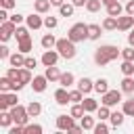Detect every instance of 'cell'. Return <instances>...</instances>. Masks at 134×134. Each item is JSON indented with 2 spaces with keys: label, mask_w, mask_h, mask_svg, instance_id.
<instances>
[{
  "label": "cell",
  "mask_w": 134,
  "mask_h": 134,
  "mask_svg": "<svg viewBox=\"0 0 134 134\" xmlns=\"http://www.w3.org/2000/svg\"><path fill=\"white\" fill-rule=\"evenodd\" d=\"M117 57H121V48H117V46H113V44H105V46H98V48L94 50V63H96L98 67H105L107 63L115 61Z\"/></svg>",
  "instance_id": "obj_1"
},
{
  "label": "cell",
  "mask_w": 134,
  "mask_h": 134,
  "mask_svg": "<svg viewBox=\"0 0 134 134\" xmlns=\"http://www.w3.org/2000/svg\"><path fill=\"white\" fill-rule=\"evenodd\" d=\"M54 48L59 50V54H61L63 59H73L75 52H77V50H75V42L69 40V38H59Z\"/></svg>",
  "instance_id": "obj_2"
},
{
  "label": "cell",
  "mask_w": 134,
  "mask_h": 134,
  "mask_svg": "<svg viewBox=\"0 0 134 134\" xmlns=\"http://www.w3.org/2000/svg\"><path fill=\"white\" fill-rule=\"evenodd\" d=\"M67 38L73 40L75 44L88 40V25H86V23H73V25L69 27V31H67Z\"/></svg>",
  "instance_id": "obj_3"
},
{
  "label": "cell",
  "mask_w": 134,
  "mask_h": 134,
  "mask_svg": "<svg viewBox=\"0 0 134 134\" xmlns=\"http://www.w3.org/2000/svg\"><path fill=\"white\" fill-rule=\"evenodd\" d=\"M19 105V98H17V92L15 90H8V92H0V111H6L10 107Z\"/></svg>",
  "instance_id": "obj_4"
},
{
  "label": "cell",
  "mask_w": 134,
  "mask_h": 134,
  "mask_svg": "<svg viewBox=\"0 0 134 134\" xmlns=\"http://www.w3.org/2000/svg\"><path fill=\"white\" fill-rule=\"evenodd\" d=\"M119 100H121V88H119V90H111V88H109L105 94H100V105L115 107Z\"/></svg>",
  "instance_id": "obj_5"
},
{
  "label": "cell",
  "mask_w": 134,
  "mask_h": 134,
  "mask_svg": "<svg viewBox=\"0 0 134 134\" xmlns=\"http://www.w3.org/2000/svg\"><path fill=\"white\" fill-rule=\"evenodd\" d=\"M10 113H13V121H15V124L25 126V124H27V119H29L27 107H23V105H15V107H10Z\"/></svg>",
  "instance_id": "obj_6"
},
{
  "label": "cell",
  "mask_w": 134,
  "mask_h": 134,
  "mask_svg": "<svg viewBox=\"0 0 134 134\" xmlns=\"http://www.w3.org/2000/svg\"><path fill=\"white\" fill-rule=\"evenodd\" d=\"M15 31H17V25L8 19V21H2V25H0V40L2 42H8L13 36H15Z\"/></svg>",
  "instance_id": "obj_7"
},
{
  "label": "cell",
  "mask_w": 134,
  "mask_h": 134,
  "mask_svg": "<svg viewBox=\"0 0 134 134\" xmlns=\"http://www.w3.org/2000/svg\"><path fill=\"white\" fill-rule=\"evenodd\" d=\"M73 119H75V117L65 115V113H63V115H59V117H57V121H54V124H57V130H59V132H69V130L75 126V124H73Z\"/></svg>",
  "instance_id": "obj_8"
},
{
  "label": "cell",
  "mask_w": 134,
  "mask_h": 134,
  "mask_svg": "<svg viewBox=\"0 0 134 134\" xmlns=\"http://www.w3.org/2000/svg\"><path fill=\"white\" fill-rule=\"evenodd\" d=\"M59 57H61V54H59V50H57V48H54V50H52V48H48V50H44V54H42V59H40V61H42V65H44V67H50V65H57Z\"/></svg>",
  "instance_id": "obj_9"
},
{
  "label": "cell",
  "mask_w": 134,
  "mask_h": 134,
  "mask_svg": "<svg viewBox=\"0 0 134 134\" xmlns=\"http://www.w3.org/2000/svg\"><path fill=\"white\" fill-rule=\"evenodd\" d=\"M134 27V17L132 15H121V17H117V29L119 31H130Z\"/></svg>",
  "instance_id": "obj_10"
},
{
  "label": "cell",
  "mask_w": 134,
  "mask_h": 134,
  "mask_svg": "<svg viewBox=\"0 0 134 134\" xmlns=\"http://www.w3.org/2000/svg\"><path fill=\"white\" fill-rule=\"evenodd\" d=\"M25 23H27L29 29H40V27L44 25V19L40 17V13H31V15L25 17Z\"/></svg>",
  "instance_id": "obj_11"
},
{
  "label": "cell",
  "mask_w": 134,
  "mask_h": 134,
  "mask_svg": "<svg viewBox=\"0 0 134 134\" xmlns=\"http://www.w3.org/2000/svg\"><path fill=\"white\" fill-rule=\"evenodd\" d=\"M46 86H48V77H46V75H34V80H31L34 92H44Z\"/></svg>",
  "instance_id": "obj_12"
},
{
  "label": "cell",
  "mask_w": 134,
  "mask_h": 134,
  "mask_svg": "<svg viewBox=\"0 0 134 134\" xmlns=\"http://www.w3.org/2000/svg\"><path fill=\"white\" fill-rule=\"evenodd\" d=\"M8 63H10L13 67H25V54H23L21 50H17V52H13V54L8 57Z\"/></svg>",
  "instance_id": "obj_13"
},
{
  "label": "cell",
  "mask_w": 134,
  "mask_h": 134,
  "mask_svg": "<svg viewBox=\"0 0 134 134\" xmlns=\"http://www.w3.org/2000/svg\"><path fill=\"white\" fill-rule=\"evenodd\" d=\"M54 100H57V105H67V103H71V100H69V90L61 86V88L54 92Z\"/></svg>",
  "instance_id": "obj_14"
},
{
  "label": "cell",
  "mask_w": 134,
  "mask_h": 134,
  "mask_svg": "<svg viewBox=\"0 0 134 134\" xmlns=\"http://www.w3.org/2000/svg\"><path fill=\"white\" fill-rule=\"evenodd\" d=\"M119 88H121V92H126V94H134V75H124Z\"/></svg>",
  "instance_id": "obj_15"
},
{
  "label": "cell",
  "mask_w": 134,
  "mask_h": 134,
  "mask_svg": "<svg viewBox=\"0 0 134 134\" xmlns=\"http://www.w3.org/2000/svg\"><path fill=\"white\" fill-rule=\"evenodd\" d=\"M77 88H80L84 94H88V92L94 90V82H92L90 77H80V80H77Z\"/></svg>",
  "instance_id": "obj_16"
},
{
  "label": "cell",
  "mask_w": 134,
  "mask_h": 134,
  "mask_svg": "<svg viewBox=\"0 0 134 134\" xmlns=\"http://www.w3.org/2000/svg\"><path fill=\"white\" fill-rule=\"evenodd\" d=\"M128 115L124 113V111H111V117H109V121H111V126L113 128H119L121 124H124V119H126Z\"/></svg>",
  "instance_id": "obj_17"
},
{
  "label": "cell",
  "mask_w": 134,
  "mask_h": 134,
  "mask_svg": "<svg viewBox=\"0 0 134 134\" xmlns=\"http://www.w3.org/2000/svg\"><path fill=\"white\" fill-rule=\"evenodd\" d=\"M100 34H103V25H98V23H90L88 25V40H98Z\"/></svg>",
  "instance_id": "obj_18"
},
{
  "label": "cell",
  "mask_w": 134,
  "mask_h": 134,
  "mask_svg": "<svg viewBox=\"0 0 134 134\" xmlns=\"http://www.w3.org/2000/svg\"><path fill=\"white\" fill-rule=\"evenodd\" d=\"M44 75L48 77V82H59V80H61V71H59V67H57V65H50V67H46Z\"/></svg>",
  "instance_id": "obj_19"
},
{
  "label": "cell",
  "mask_w": 134,
  "mask_h": 134,
  "mask_svg": "<svg viewBox=\"0 0 134 134\" xmlns=\"http://www.w3.org/2000/svg\"><path fill=\"white\" fill-rule=\"evenodd\" d=\"M59 84H61L63 88H71V86L75 84V75H73L71 71H65V73H61V80H59Z\"/></svg>",
  "instance_id": "obj_20"
},
{
  "label": "cell",
  "mask_w": 134,
  "mask_h": 134,
  "mask_svg": "<svg viewBox=\"0 0 134 134\" xmlns=\"http://www.w3.org/2000/svg\"><path fill=\"white\" fill-rule=\"evenodd\" d=\"M82 105H84V109H86V113H94L100 105H98V100L96 98H92V96H86L84 100H82Z\"/></svg>",
  "instance_id": "obj_21"
},
{
  "label": "cell",
  "mask_w": 134,
  "mask_h": 134,
  "mask_svg": "<svg viewBox=\"0 0 134 134\" xmlns=\"http://www.w3.org/2000/svg\"><path fill=\"white\" fill-rule=\"evenodd\" d=\"M103 29L105 31H113V29H117V17H111V15H107L105 19H103Z\"/></svg>",
  "instance_id": "obj_22"
},
{
  "label": "cell",
  "mask_w": 134,
  "mask_h": 134,
  "mask_svg": "<svg viewBox=\"0 0 134 134\" xmlns=\"http://www.w3.org/2000/svg\"><path fill=\"white\" fill-rule=\"evenodd\" d=\"M80 124H82L84 130H94V126H96V121H94V117H92L90 113H84V115L80 117Z\"/></svg>",
  "instance_id": "obj_23"
},
{
  "label": "cell",
  "mask_w": 134,
  "mask_h": 134,
  "mask_svg": "<svg viewBox=\"0 0 134 134\" xmlns=\"http://www.w3.org/2000/svg\"><path fill=\"white\" fill-rule=\"evenodd\" d=\"M50 0H34V8H36V13H40V15H44V13H48L50 10Z\"/></svg>",
  "instance_id": "obj_24"
},
{
  "label": "cell",
  "mask_w": 134,
  "mask_h": 134,
  "mask_svg": "<svg viewBox=\"0 0 134 134\" xmlns=\"http://www.w3.org/2000/svg\"><path fill=\"white\" fill-rule=\"evenodd\" d=\"M124 10H126V8H124L117 0H115L113 4H109V6H107V15H111V17H121V13H124Z\"/></svg>",
  "instance_id": "obj_25"
},
{
  "label": "cell",
  "mask_w": 134,
  "mask_h": 134,
  "mask_svg": "<svg viewBox=\"0 0 134 134\" xmlns=\"http://www.w3.org/2000/svg\"><path fill=\"white\" fill-rule=\"evenodd\" d=\"M94 90H96L98 94H105V92L109 90V80H107V77H98V80L94 82Z\"/></svg>",
  "instance_id": "obj_26"
},
{
  "label": "cell",
  "mask_w": 134,
  "mask_h": 134,
  "mask_svg": "<svg viewBox=\"0 0 134 134\" xmlns=\"http://www.w3.org/2000/svg\"><path fill=\"white\" fill-rule=\"evenodd\" d=\"M10 124H15L13 121V113L6 109V111H0V126L2 128H10Z\"/></svg>",
  "instance_id": "obj_27"
},
{
  "label": "cell",
  "mask_w": 134,
  "mask_h": 134,
  "mask_svg": "<svg viewBox=\"0 0 134 134\" xmlns=\"http://www.w3.org/2000/svg\"><path fill=\"white\" fill-rule=\"evenodd\" d=\"M42 46H44V50L54 48V46H57V38H54L52 34H44V36H42Z\"/></svg>",
  "instance_id": "obj_28"
},
{
  "label": "cell",
  "mask_w": 134,
  "mask_h": 134,
  "mask_svg": "<svg viewBox=\"0 0 134 134\" xmlns=\"http://www.w3.org/2000/svg\"><path fill=\"white\" fill-rule=\"evenodd\" d=\"M27 113H29V117H38V115L42 113V105H40L38 100H31V103L27 105Z\"/></svg>",
  "instance_id": "obj_29"
},
{
  "label": "cell",
  "mask_w": 134,
  "mask_h": 134,
  "mask_svg": "<svg viewBox=\"0 0 134 134\" xmlns=\"http://www.w3.org/2000/svg\"><path fill=\"white\" fill-rule=\"evenodd\" d=\"M96 117H98V119H103V121H107V119L111 117V107H107V105H100V107L96 109Z\"/></svg>",
  "instance_id": "obj_30"
},
{
  "label": "cell",
  "mask_w": 134,
  "mask_h": 134,
  "mask_svg": "<svg viewBox=\"0 0 134 134\" xmlns=\"http://www.w3.org/2000/svg\"><path fill=\"white\" fill-rule=\"evenodd\" d=\"M121 111H124L128 117H134V96H132V98H128V100H124Z\"/></svg>",
  "instance_id": "obj_31"
},
{
  "label": "cell",
  "mask_w": 134,
  "mask_h": 134,
  "mask_svg": "<svg viewBox=\"0 0 134 134\" xmlns=\"http://www.w3.org/2000/svg\"><path fill=\"white\" fill-rule=\"evenodd\" d=\"M73 8H75V6H73V2H71V4L63 2V4L59 6V15H61V17H71V15H73Z\"/></svg>",
  "instance_id": "obj_32"
},
{
  "label": "cell",
  "mask_w": 134,
  "mask_h": 134,
  "mask_svg": "<svg viewBox=\"0 0 134 134\" xmlns=\"http://www.w3.org/2000/svg\"><path fill=\"white\" fill-rule=\"evenodd\" d=\"M19 80L23 82V84H31V69H27V67H21L19 69Z\"/></svg>",
  "instance_id": "obj_33"
},
{
  "label": "cell",
  "mask_w": 134,
  "mask_h": 134,
  "mask_svg": "<svg viewBox=\"0 0 134 134\" xmlns=\"http://www.w3.org/2000/svg\"><path fill=\"white\" fill-rule=\"evenodd\" d=\"M15 36H17V42H21V40H27V38H29V27L17 25V31H15Z\"/></svg>",
  "instance_id": "obj_34"
},
{
  "label": "cell",
  "mask_w": 134,
  "mask_h": 134,
  "mask_svg": "<svg viewBox=\"0 0 134 134\" xmlns=\"http://www.w3.org/2000/svg\"><path fill=\"white\" fill-rule=\"evenodd\" d=\"M31 48H34V44H31V38H27V40H21V42H19V46H17V50H21L23 54L31 52Z\"/></svg>",
  "instance_id": "obj_35"
},
{
  "label": "cell",
  "mask_w": 134,
  "mask_h": 134,
  "mask_svg": "<svg viewBox=\"0 0 134 134\" xmlns=\"http://www.w3.org/2000/svg\"><path fill=\"white\" fill-rule=\"evenodd\" d=\"M8 90H13V80L8 75H2L0 77V92H8Z\"/></svg>",
  "instance_id": "obj_36"
},
{
  "label": "cell",
  "mask_w": 134,
  "mask_h": 134,
  "mask_svg": "<svg viewBox=\"0 0 134 134\" xmlns=\"http://www.w3.org/2000/svg\"><path fill=\"white\" fill-rule=\"evenodd\" d=\"M100 6H103V0H88L86 2V10L88 13H98Z\"/></svg>",
  "instance_id": "obj_37"
},
{
  "label": "cell",
  "mask_w": 134,
  "mask_h": 134,
  "mask_svg": "<svg viewBox=\"0 0 134 134\" xmlns=\"http://www.w3.org/2000/svg\"><path fill=\"white\" fill-rule=\"evenodd\" d=\"M69 100H71V103H82V100H84V92H82L80 88L69 90Z\"/></svg>",
  "instance_id": "obj_38"
},
{
  "label": "cell",
  "mask_w": 134,
  "mask_h": 134,
  "mask_svg": "<svg viewBox=\"0 0 134 134\" xmlns=\"http://www.w3.org/2000/svg\"><path fill=\"white\" fill-rule=\"evenodd\" d=\"M44 128L40 124H25V134H42Z\"/></svg>",
  "instance_id": "obj_39"
},
{
  "label": "cell",
  "mask_w": 134,
  "mask_h": 134,
  "mask_svg": "<svg viewBox=\"0 0 134 134\" xmlns=\"http://www.w3.org/2000/svg\"><path fill=\"white\" fill-rule=\"evenodd\" d=\"M119 69H121L124 75H134V61H124Z\"/></svg>",
  "instance_id": "obj_40"
},
{
  "label": "cell",
  "mask_w": 134,
  "mask_h": 134,
  "mask_svg": "<svg viewBox=\"0 0 134 134\" xmlns=\"http://www.w3.org/2000/svg\"><path fill=\"white\" fill-rule=\"evenodd\" d=\"M121 59H124V61H134V46L121 48Z\"/></svg>",
  "instance_id": "obj_41"
},
{
  "label": "cell",
  "mask_w": 134,
  "mask_h": 134,
  "mask_svg": "<svg viewBox=\"0 0 134 134\" xmlns=\"http://www.w3.org/2000/svg\"><path fill=\"white\" fill-rule=\"evenodd\" d=\"M109 130H111V128H109V126H107V124H105V121L100 119V121H98V124L94 126V130H92V132H94V134H107Z\"/></svg>",
  "instance_id": "obj_42"
},
{
  "label": "cell",
  "mask_w": 134,
  "mask_h": 134,
  "mask_svg": "<svg viewBox=\"0 0 134 134\" xmlns=\"http://www.w3.org/2000/svg\"><path fill=\"white\" fill-rule=\"evenodd\" d=\"M44 25H46L48 29H54V27L59 25V19H57V17H44Z\"/></svg>",
  "instance_id": "obj_43"
},
{
  "label": "cell",
  "mask_w": 134,
  "mask_h": 134,
  "mask_svg": "<svg viewBox=\"0 0 134 134\" xmlns=\"http://www.w3.org/2000/svg\"><path fill=\"white\" fill-rule=\"evenodd\" d=\"M10 21H13L15 25H21V23L25 21V17H23L21 13H15V15H10Z\"/></svg>",
  "instance_id": "obj_44"
},
{
  "label": "cell",
  "mask_w": 134,
  "mask_h": 134,
  "mask_svg": "<svg viewBox=\"0 0 134 134\" xmlns=\"http://www.w3.org/2000/svg\"><path fill=\"white\" fill-rule=\"evenodd\" d=\"M36 65H38V59L36 57H25V67L27 69H34Z\"/></svg>",
  "instance_id": "obj_45"
},
{
  "label": "cell",
  "mask_w": 134,
  "mask_h": 134,
  "mask_svg": "<svg viewBox=\"0 0 134 134\" xmlns=\"http://www.w3.org/2000/svg\"><path fill=\"white\" fill-rule=\"evenodd\" d=\"M0 6H2V8H6V10H10V8H15V6H17V2H15V0H0Z\"/></svg>",
  "instance_id": "obj_46"
},
{
  "label": "cell",
  "mask_w": 134,
  "mask_h": 134,
  "mask_svg": "<svg viewBox=\"0 0 134 134\" xmlns=\"http://www.w3.org/2000/svg\"><path fill=\"white\" fill-rule=\"evenodd\" d=\"M8 57H10V50H8L6 44H2L0 46V59H8Z\"/></svg>",
  "instance_id": "obj_47"
},
{
  "label": "cell",
  "mask_w": 134,
  "mask_h": 134,
  "mask_svg": "<svg viewBox=\"0 0 134 134\" xmlns=\"http://www.w3.org/2000/svg\"><path fill=\"white\" fill-rule=\"evenodd\" d=\"M124 8H126V13H128V15H132V17H134V0H128Z\"/></svg>",
  "instance_id": "obj_48"
},
{
  "label": "cell",
  "mask_w": 134,
  "mask_h": 134,
  "mask_svg": "<svg viewBox=\"0 0 134 134\" xmlns=\"http://www.w3.org/2000/svg\"><path fill=\"white\" fill-rule=\"evenodd\" d=\"M69 132H71V134H80V132H84V128H82V124H80V126H73Z\"/></svg>",
  "instance_id": "obj_49"
},
{
  "label": "cell",
  "mask_w": 134,
  "mask_h": 134,
  "mask_svg": "<svg viewBox=\"0 0 134 134\" xmlns=\"http://www.w3.org/2000/svg\"><path fill=\"white\" fill-rule=\"evenodd\" d=\"M128 44L130 46H134V27L130 29V34H128Z\"/></svg>",
  "instance_id": "obj_50"
},
{
  "label": "cell",
  "mask_w": 134,
  "mask_h": 134,
  "mask_svg": "<svg viewBox=\"0 0 134 134\" xmlns=\"http://www.w3.org/2000/svg\"><path fill=\"white\" fill-rule=\"evenodd\" d=\"M71 2H73V6H86L88 0H71Z\"/></svg>",
  "instance_id": "obj_51"
},
{
  "label": "cell",
  "mask_w": 134,
  "mask_h": 134,
  "mask_svg": "<svg viewBox=\"0 0 134 134\" xmlns=\"http://www.w3.org/2000/svg\"><path fill=\"white\" fill-rule=\"evenodd\" d=\"M63 2H65V0H50V4H52V6H57V8H59Z\"/></svg>",
  "instance_id": "obj_52"
},
{
  "label": "cell",
  "mask_w": 134,
  "mask_h": 134,
  "mask_svg": "<svg viewBox=\"0 0 134 134\" xmlns=\"http://www.w3.org/2000/svg\"><path fill=\"white\" fill-rule=\"evenodd\" d=\"M113 2H115V0H103V4H105V6H109V4H113Z\"/></svg>",
  "instance_id": "obj_53"
}]
</instances>
